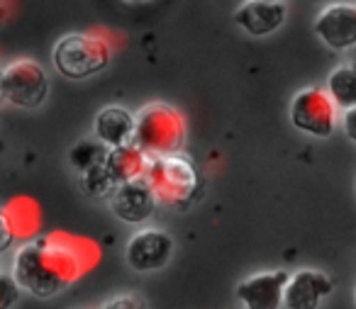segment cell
<instances>
[{
	"mask_svg": "<svg viewBox=\"0 0 356 309\" xmlns=\"http://www.w3.org/2000/svg\"><path fill=\"white\" fill-rule=\"evenodd\" d=\"M15 226L13 219L6 215V210H0V253H6L13 244H15Z\"/></svg>",
	"mask_w": 356,
	"mask_h": 309,
	"instance_id": "cell-20",
	"label": "cell"
},
{
	"mask_svg": "<svg viewBox=\"0 0 356 309\" xmlns=\"http://www.w3.org/2000/svg\"><path fill=\"white\" fill-rule=\"evenodd\" d=\"M159 202L154 197L152 187H149L147 178L122 183L113 192V197H110V210L124 224H144L154 215V207Z\"/></svg>",
	"mask_w": 356,
	"mask_h": 309,
	"instance_id": "cell-11",
	"label": "cell"
},
{
	"mask_svg": "<svg viewBox=\"0 0 356 309\" xmlns=\"http://www.w3.org/2000/svg\"><path fill=\"white\" fill-rule=\"evenodd\" d=\"M22 287L17 285L15 275L0 270V309H13L20 302Z\"/></svg>",
	"mask_w": 356,
	"mask_h": 309,
	"instance_id": "cell-18",
	"label": "cell"
},
{
	"mask_svg": "<svg viewBox=\"0 0 356 309\" xmlns=\"http://www.w3.org/2000/svg\"><path fill=\"white\" fill-rule=\"evenodd\" d=\"M149 161L152 158L142 151L134 142L124 144V147H115L108 149V156H105V168L113 176V181L118 185L129 181H137V178H144L149 168Z\"/></svg>",
	"mask_w": 356,
	"mask_h": 309,
	"instance_id": "cell-14",
	"label": "cell"
},
{
	"mask_svg": "<svg viewBox=\"0 0 356 309\" xmlns=\"http://www.w3.org/2000/svg\"><path fill=\"white\" fill-rule=\"evenodd\" d=\"M0 100H6V93H3V69H0Z\"/></svg>",
	"mask_w": 356,
	"mask_h": 309,
	"instance_id": "cell-22",
	"label": "cell"
},
{
	"mask_svg": "<svg viewBox=\"0 0 356 309\" xmlns=\"http://www.w3.org/2000/svg\"><path fill=\"white\" fill-rule=\"evenodd\" d=\"M325 90L330 93V98L334 100V105L341 112L356 108V66L346 64L332 69V74L327 76Z\"/></svg>",
	"mask_w": 356,
	"mask_h": 309,
	"instance_id": "cell-15",
	"label": "cell"
},
{
	"mask_svg": "<svg viewBox=\"0 0 356 309\" xmlns=\"http://www.w3.org/2000/svg\"><path fill=\"white\" fill-rule=\"evenodd\" d=\"M144 178H147L159 205L188 207L200 190L198 168L193 166V161H188L181 153L152 158Z\"/></svg>",
	"mask_w": 356,
	"mask_h": 309,
	"instance_id": "cell-3",
	"label": "cell"
},
{
	"mask_svg": "<svg viewBox=\"0 0 356 309\" xmlns=\"http://www.w3.org/2000/svg\"><path fill=\"white\" fill-rule=\"evenodd\" d=\"M315 35L330 49L346 51L356 47V6L354 3H330L315 17Z\"/></svg>",
	"mask_w": 356,
	"mask_h": 309,
	"instance_id": "cell-9",
	"label": "cell"
},
{
	"mask_svg": "<svg viewBox=\"0 0 356 309\" xmlns=\"http://www.w3.org/2000/svg\"><path fill=\"white\" fill-rule=\"evenodd\" d=\"M332 278L322 270L300 268L291 273L283 292L286 309H320V304L332 294Z\"/></svg>",
	"mask_w": 356,
	"mask_h": 309,
	"instance_id": "cell-10",
	"label": "cell"
},
{
	"mask_svg": "<svg viewBox=\"0 0 356 309\" xmlns=\"http://www.w3.org/2000/svg\"><path fill=\"white\" fill-rule=\"evenodd\" d=\"M110 44L98 35L90 32H74L56 42L51 51L56 71L66 78H88L100 71L108 69L110 64Z\"/></svg>",
	"mask_w": 356,
	"mask_h": 309,
	"instance_id": "cell-4",
	"label": "cell"
},
{
	"mask_svg": "<svg viewBox=\"0 0 356 309\" xmlns=\"http://www.w3.org/2000/svg\"><path fill=\"white\" fill-rule=\"evenodd\" d=\"M83 256L64 239H37L20 246L13 258V270L22 292L49 299L64 292L83 275Z\"/></svg>",
	"mask_w": 356,
	"mask_h": 309,
	"instance_id": "cell-1",
	"label": "cell"
},
{
	"mask_svg": "<svg viewBox=\"0 0 356 309\" xmlns=\"http://www.w3.org/2000/svg\"><path fill=\"white\" fill-rule=\"evenodd\" d=\"M288 17L286 3H266V0H244L234 10V22L252 37H268L281 30Z\"/></svg>",
	"mask_w": 356,
	"mask_h": 309,
	"instance_id": "cell-12",
	"label": "cell"
},
{
	"mask_svg": "<svg viewBox=\"0 0 356 309\" xmlns=\"http://www.w3.org/2000/svg\"><path fill=\"white\" fill-rule=\"evenodd\" d=\"M100 309H147V302H144L142 294L124 292V294H118V297L108 299Z\"/></svg>",
	"mask_w": 356,
	"mask_h": 309,
	"instance_id": "cell-19",
	"label": "cell"
},
{
	"mask_svg": "<svg viewBox=\"0 0 356 309\" xmlns=\"http://www.w3.org/2000/svg\"><path fill=\"white\" fill-rule=\"evenodd\" d=\"M69 156H71L74 168H79V171L83 173V171H88V168H93L105 161L108 147H105L103 142H98V139H86V142H79L74 149H71Z\"/></svg>",
	"mask_w": 356,
	"mask_h": 309,
	"instance_id": "cell-17",
	"label": "cell"
},
{
	"mask_svg": "<svg viewBox=\"0 0 356 309\" xmlns=\"http://www.w3.org/2000/svg\"><path fill=\"white\" fill-rule=\"evenodd\" d=\"M354 304H356V292H354Z\"/></svg>",
	"mask_w": 356,
	"mask_h": 309,
	"instance_id": "cell-24",
	"label": "cell"
},
{
	"mask_svg": "<svg viewBox=\"0 0 356 309\" xmlns=\"http://www.w3.org/2000/svg\"><path fill=\"white\" fill-rule=\"evenodd\" d=\"M134 144L149 158L181 153L186 144V119L173 105L147 103L134 115Z\"/></svg>",
	"mask_w": 356,
	"mask_h": 309,
	"instance_id": "cell-2",
	"label": "cell"
},
{
	"mask_svg": "<svg viewBox=\"0 0 356 309\" xmlns=\"http://www.w3.org/2000/svg\"><path fill=\"white\" fill-rule=\"evenodd\" d=\"M339 124H341V129H344L346 137H349V142L356 144V108L344 110L339 117Z\"/></svg>",
	"mask_w": 356,
	"mask_h": 309,
	"instance_id": "cell-21",
	"label": "cell"
},
{
	"mask_svg": "<svg viewBox=\"0 0 356 309\" xmlns=\"http://www.w3.org/2000/svg\"><path fill=\"white\" fill-rule=\"evenodd\" d=\"M93 132L95 139L103 142L108 149L124 147V144L134 142V115L127 108L108 105L95 115Z\"/></svg>",
	"mask_w": 356,
	"mask_h": 309,
	"instance_id": "cell-13",
	"label": "cell"
},
{
	"mask_svg": "<svg viewBox=\"0 0 356 309\" xmlns=\"http://www.w3.org/2000/svg\"><path fill=\"white\" fill-rule=\"evenodd\" d=\"M173 249H176V244H173V236L168 231L159 229V226H144L127 241L124 258L134 273L147 275L154 270H161L171 260Z\"/></svg>",
	"mask_w": 356,
	"mask_h": 309,
	"instance_id": "cell-7",
	"label": "cell"
},
{
	"mask_svg": "<svg viewBox=\"0 0 356 309\" xmlns=\"http://www.w3.org/2000/svg\"><path fill=\"white\" fill-rule=\"evenodd\" d=\"M288 117L298 132L307 134V137L327 139L334 134L337 124H339V108L325 88L310 85L293 95Z\"/></svg>",
	"mask_w": 356,
	"mask_h": 309,
	"instance_id": "cell-5",
	"label": "cell"
},
{
	"mask_svg": "<svg viewBox=\"0 0 356 309\" xmlns=\"http://www.w3.org/2000/svg\"><path fill=\"white\" fill-rule=\"evenodd\" d=\"M266 3H286V0H266Z\"/></svg>",
	"mask_w": 356,
	"mask_h": 309,
	"instance_id": "cell-23",
	"label": "cell"
},
{
	"mask_svg": "<svg viewBox=\"0 0 356 309\" xmlns=\"http://www.w3.org/2000/svg\"><path fill=\"white\" fill-rule=\"evenodd\" d=\"M79 183H81V190H83L86 195L98 197V200H105V197L110 200V197H113V192L118 190V183H115L113 176L108 173V168H105V161L81 173Z\"/></svg>",
	"mask_w": 356,
	"mask_h": 309,
	"instance_id": "cell-16",
	"label": "cell"
},
{
	"mask_svg": "<svg viewBox=\"0 0 356 309\" xmlns=\"http://www.w3.org/2000/svg\"><path fill=\"white\" fill-rule=\"evenodd\" d=\"M3 93L15 108L35 110L49 95V76L35 59H15L3 69Z\"/></svg>",
	"mask_w": 356,
	"mask_h": 309,
	"instance_id": "cell-6",
	"label": "cell"
},
{
	"mask_svg": "<svg viewBox=\"0 0 356 309\" xmlns=\"http://www.w3.org/2000/svg\"><path fill=\"white\" fill-rule=\"evenodd\" d=\"M291 273L288 270H261L249 278L239 280L237 285V299L242 309H281L283 307V292Z\"/></svg>",
	"mask_w": 356,
	"mask_h": 309,
	"instance_id": "cell-8",
	"label": "cell"
}]
</instances>
